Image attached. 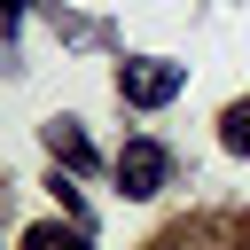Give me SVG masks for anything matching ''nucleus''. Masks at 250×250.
Here are the masks:
<instances>
[{
    "mask_svg": "<svg viewBox=\"0 0 250 250\" xmlns=\"http://www.w3.org/2000/svg\"><path fill=\"white\" fill-rule=\"evenodd\" d=\"M47 156H55V164H70V172H86V164H94V141L78 133V117H55V125H47Z\"/></svg>",
    "mask_w": 250,
    "mask_h": 250,
    "instance_id": "nucleus-3",
    "label": "nucleus"
},
{
    "mask_svg": "<svg viewBox=\"0 0 250 250\" xmlns=\"http://www.w3.org/2000/svg\"><path fill=\"white\" fill-rule=\"evenodd\" d=\"M180 86H188V62H164V55H133V62H117V94H125L133 109H164Z\"/></svg>",
    "mask_w": 250,
    "mask_h": 250,
    "instance_id": "nucleus-1",
    "label": "nucleus"
},
{
    "mask_svg": "<svg viewBox=\"0 0 250 250\" xmlns=\"http://www.w3.org/2000/svg\"><path fill=\"white\" fill-rule=\"evenodd\" d=\"M164 172H172V156H164L156 141H125V148H117V188H125L133 203H148V195L164 188Z\"/></svg>",
    "mask_w": 250,
    "mask_h": 250,
    "instance_id": "nucleus-2",
    "label": "nucleus"
},
{
    "mask_svg": "<svg viewBox=\"0 0 250 250\" xmlns=\"http://www.w3.org/2000/svg\"><path fill=\"white\" fill-rule=\"evenodd\" d=\"M23 250H86V227H23Z\"/></svg>",
    "mask_w": 250,
    "mask_h": 250,
    "instance_id": "nucleus-4",
    "label": "nucleus"
},
{
    "mask_svg": "<svg viewBox=\"0 0 250 250\" xmlns=\"http://www.w3.org/2000/svg\"><path fill=\"white\" fill-rule=\"evenodd\" d=\"M219 141H227L234 156H250V102H227V117H219Z\"/></svg>",
    "mask_w": 250,
    "mask_h": 250,
    "instance_id": "nucleus-5",
    "label": "nucleus"
}]
</instances>
